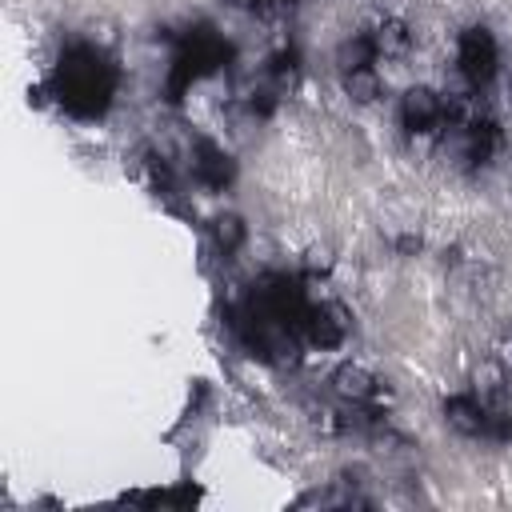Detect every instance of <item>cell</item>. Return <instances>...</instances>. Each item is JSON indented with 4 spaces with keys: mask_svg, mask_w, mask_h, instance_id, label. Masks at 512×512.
<instances>
[{
    "mask_svg": "<svg viewBox=\"0 0 512 512\" xmlns=\"http://www.w3.org/2000/svg\"><path fill=\"white\" fill-rule=\"evenodd\" d=\"M332 392H336L340 400H348V404H368V400L380 392V384H376V376H372L364 364L344 360V364H336V372H332Z\"/></svg>",
    "mask_w": 512,
    "mask_h": 512,
    "instance_id": "obj_3",
    "label": "cell"
},
{
    "mask_svg": "<svg viewBox=\"0 0 512 512\" xmlns=\"http://www.w3.org/2000/svg\"><path fill=\"white\" fill-rule=\"evenodd\" d=\"M444 420H448V428L460 432V436H480L484 424H488V408H484V400H476V396H448V400H444Z\"/></svg>",
    "mask_w": 512,
    "mask_h": 512,
    "instance_id": "obj_4",
    "label": "cell"
},
{
    "mask_svg": "<svg viewBox=\"0 0 512 512\" xmlns=\"http://www.w3.org/2000/svg\"><path fill=\"white\" fill-rule=\"evenodd\" d=\"M456 68L472 80V84H488L496 72V44L484 28H472L460 36V52H456Z\"/></svg>",
    "mask_w": 512,
    "mask_h": 512,
    "instance_id": "obj_2",
    "label": "cell"
},
{
    "mask_svg": "<svg viewBox=\"0 0 512 512\" xmlns=\"http://www.w3.org/2000/svg\"><path fill=\"white\" fill-rule=\"evenodd\" d=\"M364 64H376L372 32H360V36L340 40V48H336V68H340V72H352V68H364Z\"/></svg>",
    "mask_w": 512,
    "mask_h": 512,
    "instance_id": "obj_7",
    "label": "cell"
},
{
    "mask_svg": "<svg viewBox=\"0 0 512 512\" xmlns=\"http://www.w3.org/2000/svg\"><path fill=\"white\" fill-rule=\"evenodd\" d=\"M400 120L412 136H432L444 120V92H436L432 84H408L400 96Z\"/></svg>",
    "mask_w": 512,
    "mask_h": 512,
    "instance_id": "obj_1",
    "label": "cell"
},
{
    "mask_svg": "<svg viewBox=\"0 0 512 512\" xmlns=\"http://www.w3.org/2000/svg\"><path fill=\"white\" fill-rule=\"evenodd\" d=\"M508 168H512V152H508Z\"/></svg>",
    "mask_w": 512,
    "mask_h": 512,
    "instance_id": "obj_9",
    "label": "cell"
},
{
    "mask_svg": "<svg viewBox=\"0 0 512 512\" xmlns=\"http://www.w3.org/2000/svg\"><path fill=\"white\" fill-rule=\"evenodd\" d=\"M372 44H376V56L396 60V56H404V52H408L412 32H408V24H404L400 16H384V20L376 24V32H372Z\"/></svg>",
    "mask_w": 512,
    "mask_h": 512,
    "instance_id": "obj_5",
    "label": "cell"
},
{
    "mask_svg": "<svg viewBox=\"0 0 512 512\" xmlns=\"http://www.w3.org/2000/svg\"><path fill=\"white\" fill-rule=\"evenodd\" d=\"M340 88H344V96H348L352 104H376L384 80H380V72H376L372 64H364V68L340 72Z\"/></svg>",
    "mask_w": 512,
    "mask_h": 512,
    "instance_id": "obj_6",
    "label": "cell"
},
{
    "mask_svg": "<svg viewBox=\"0 0 512 512\" xmlns=\"http://www.w3.org/2000/svg\"><path fill=\"white\" fill-rule=\"evenodd\" d=\"M244 236H248V228H244V220L236 212H220L212 220V240H216L220 252H236L244 244Z\"/></svg>",
    "mask_w": 512,
    "mask_h": 512,
    "instance_id": "obj_8",
    "label": "cell"
}]
</instances>
